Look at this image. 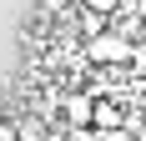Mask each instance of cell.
I'll use <instances>...</instances> for the list:
<instances>
[{
    "label": "cell",
    "instance_id": "cell-3",
    "mask_svg": "<svg viewBox=\"0 0 146 141\" xmlns=\"http://www.w3.org/2000/svg\"><path fill=\"white\" fill-rule=\"evenodd\" d=\"M91 126H96V131H126V126H131V111H126L121 101L96 96V116H91Z\"/></svg>",
    "mask_w": 146,
    "mask_h": 141
},
{
    "label": "cell",
    "instance_id": "cell-1",
    "mask_svg": "<svg viewBox=\"0 0 146 141\" xmlns=\"http://www.w3.org/2000/svg\"><path fill=\"white\" fill-rule=\"evenodd\" d=\"M81 56H86V66H96V70H131L136 41L121 35V30H101V35H91V41L81 45Z\"/></svg>",
    "mask_w": 146,
    "mask_h": 141
},
{
    "label": "cell",
    "instance_id": "cell-2",
    "mask_svg": "<svg viewBox=\"0 0 146 141\" xmlns=\"http://www.w3.org/2000/svg\"><path fill=\"white\" fill-rule=\"evenodd\" d=\"M91 116H96V96H91V91H66V96H60V121H66V131L91 126Z\"/></svg>",
    "mask_w": 146,
    "mask_h": 141
},
{
    "label": "cell",
    "instance_id": "cell-4",
    "mask_svg": "<svg viewBox=\"0 0 146 141\" xmlns=\"http://www.w3.org/2000/svg\"><path fill=\"white\" fill-rule=\"evenodd\" d=\"M81 5H86V10H101V15H116L126 0H81Z\"/></svg>",
    "mask_w": 146,
    "mask_h": 141
}]
</instances>
